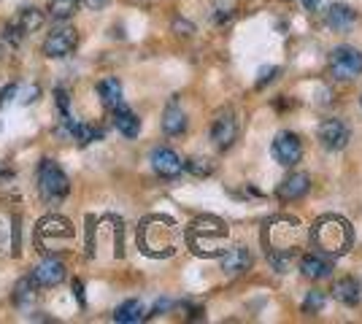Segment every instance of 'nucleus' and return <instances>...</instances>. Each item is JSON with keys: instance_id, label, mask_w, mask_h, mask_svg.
Returning a JSON list of instances; mask_svg holds the SVG:
<instances>
[{"instance_id": "nucleus-1", "label": "nucleus", "mask_w": 362, "mask_h": 324, "mask_svg": "<svg viewBox=\"0 0 362 324\" xmlns=\"http://www.w3.org/2000/svg\"><path fill=\"white\" fill-rule=\"evenodd\" d=\"M308 244V230L303 227L300 219L295 216H273L265 222L262 230V246L268 254V263L279 270L287 273L295 257L300 254V248H305Z\"/></svg>"}, {"instance_id": "nucleus-2", "label": "nucleus", "mask_w": 362, "mask_h": 324, "mask_svg": "<svg viewBox=\"0 0 362 324\" xmlns=\"http://www.w3.org/2000/svg\"><path fill=\"white\" fill-rule=\"evenodd\" d=\"M179 246V227L170 216L154 214L138 224V248L151 260H168Z\"/></svg>"}, {"instance_id": "nucleus-3", "label": "nucleus", "mask_w": 362, "mask_h": 324, "mask_svg": "<svg viewBox=\"0 0 362 324\" xmlns=\"http://www.w3.org/2000/svg\"><path fill=\"white\" fill-rule=\"evenodd\" d=\"M184 238H187V246L192 248V254L203 257V260H211V257H222L225 254L230 227H227L225 219L206 214L189 222Z\"/></svg>"}, {"instance_id": "nucleus-4", "label": "nucleus", "mask_w": 362, "mask_h": 324, "mask_svg": "<svg viewBox=\"0 0 362 324\" xmlns=\"http://www.w3.org/2000/svg\"><path fill=\"white\" fill-rule=\"evenodd\" d=\"M308 241H314V246L327 257H344L354 244V232L344 216L325 214L308 230Z\"/></svg>"}, {"instance_id": "nucleus-5", "label": "nucleus", "mask_w": 362, "mask_h": 324, "mask_svg": "<svg viewBox=\"0 0 362 324\" xmlns=\"http://www.w3.org/2000/svg\"><path fill=\"white\" fill-rule=\"evenodd\" d=\"M38 192L49 203L65 200L71 195V181L54 160H41L38 162Z\"/></svg>"}, {"instance_id": "nucleus-6", "label": "nucleus", "mask_w": 362, "mask_h": 324, "mask_svg": "<svg viewBox=\"0 0 362 324\" xmlns=\"http://www.w3.org/2000/svg\"><path fill=\"white\" fill-rule=\"evenodd\" d=\"M74 238V224L65 216H44L35 227V246L41 254L46 251H57V244Z\"/></svg>"}, {"instance_id": "nucleus-7", "label": "nucleus", "mask_w": 362, "mask_h": 324, "mask_svg": "<svg viewBox=\"0 0 362 324\" xmlns=\"http://www.w3.org/2000/svg\"><path fill=\"white\" fill-rule=\"evenodd\" d=\"M327 71L335 81H354L362 76V52L354 47H338L330 52Z\"/></svg>"}, {"instance_id": "nucleus-8", "label": "nucleus", "mask_w": 362, "mask_h": 324, "mask_svg": "<svg viewBox=\"0 0 362 324\" xmlns=\"http://www.w3.org/2000/svg\"><path fill=\"white\" fill-rule=\"evenodd\" d=\"M78 47V30L71 25H57L54 30L46 35L44 41V54L49 60H62V57H71Z\"/></svg>"}, {"instance_id": "nucleus-9", "label": "nucleus", "mask_w": 362, "mask_h": 324, "mask_svg": "<svg viewBox=\"0 0 362 324\" xmlns=\"http://www.w3.org/2000/svg\"><path fill=\"white\" fill-rule=\"evenodd\" d=\"M235 140H238V119L230 108H222L211 122V143L219 152H225Z\"/></svg>"}, {"instance_id": "nucleus-10", "label": "nucleus", "mask_w": 362, "mask_h": 324, "mask_svg": "<svg viewBox=\"0 0 362 324\" xmlns=\"http://www.w3.org/2000/svg\"><path fill=\"white\" fill-rule=\"evenodd\" d=\"M273 160L279 162V165H284V168H292V165H298L303 160V140L295 136V133H289V130H281L276 138H273Z\"/></svg>"}, {"instance_id": "nucleus-11", "label": "nucleus", "mask_w": 362, "mask_h": 324, "mask_svg": "<svg viewBox=\"0 0 362 324\" xmlns=\"http://www.w3.org/2000/svg\"><path fill=\"white\" fill-rule=\"evenodd\" d=\"M319 140L327 152H341L346 149L349 140H351V130L344 119H325L319 124Z\"/></svg>"}, {"instance_id": "nucleus-12", "label": "nucleus", "mask_w": 362, "mask_h": 324, "mask_svg": "<svg viewBox=\"0 0 362 324\" xmlns=\"http://www.w3.org/2000/svg\"><path fill=\"white\" fill-rule=\"evenodd\" d=\"M149 162H151V170H154L160 179H176V176H181V170H184V160H181L173 149H168V146L154 149L149 157Z\"/></svg>"}, {"instance_id": "nucleus-13", "label": "nucleus", "mask_w": 362, "mask_h": 324, "mask_svg": "<svg viewBox=\"0 0 362 324\" xmlns=\"http://www.w3.org/2000/svg\"><path fill=\"white\" fill-rule=\"evenodd\" d=\"M357 19H360V14L349 3H330L325 8V25L335 32H349L357 25Z\"/></svg>"}, {"instance_id": "nucleus-14", "label": "nucleus", "mask_w": 362, "mask_h": 324, "mask_svg": "<svg viewBox=\"0 0 362 324\" xmlns=\"http://www.w3.org/2000/svg\"><path fill=\"white\" fill-rule=\"evenodd\" d=\"M311 189V176L308 173H289L287 179H281V184L276 186V198L281 203H295L305 198Z\"/></svg>"}, {"instance_id": "nucleus-15", "label": "nucleus", "mask_w": 362, "mask_h": 324, "mask_svg": "<svg viewBox=\"0 0 362 324\" xmlns=\"http://www.w3.org/2000/svg\"><path fill=\"white\" fill-rule=\"evenodd\" d=\"M33 278H35L38 289H52V287H57V284L65 281V265L60 260H54V257H44L41 263L35 265Z\"/></svg>"}, {"instance_id": "nucleus-16", "label": "nucleus", "mask_w": 362, "mask_h": 324, "mask_svg": "<svg viewBox=\"0 0 362 324\" xmlns=\"http://www.w3.org/2000/svg\"><path fill=\"white\" fill-rule=\"evenodd\" d=\"M252 263H255L252 260V251H249V246H243V244L225 248V254H222V270H225L227 276H241V273H246L252 268Z\"/></svg>"}, {"instance_id": "nucleus-17", "label": "nucleus", "mask_w": 362, "mask_h": 324, "mask_svg": "<svg viewBox=\"0 0 362 324\" xmlns=\"http://www.w3.org/2000/svg\"><path fill=\"white\" fill-rule=\"evenodd\" d=\"M111 124L119 130L124 138H138V133H141V119H138V114L130 111L124 103H119L117 108H111Z\"/></svg>"}, {"instance_id": "nucleus-18", "label": "nucleus", "mask_w": 362, "mask_h": 324, "mask_svg": "<svg viewBox=\"0 0 362 324\" xmlns=\"http://www.w3.org/2000/svg\"><path fill=\"white\" fill-rule=\"evenodd\" d=\"M332 297H335L338 303L349 306V308H354V306H360V300H362V284L354 276L338 278V281L332 284Z\"/></svg>"}, {"instance_id": "nucleus-19", "label": "nucleus", "mask_w": 362, "mask_h": 324, "mask_svg": "<svg viewBox=\"0 0 362 324\" xmlns=\"http://www.w3.org/2000/svg\"><path fill=\"white\" fill-rule=\"evenodd\" d=\"M300 273L311 281H319V278H327L332 273V263L327 260V254H303L300 257Z\"/></svg>"}, {"instance_id": "nucleus-20", "label": "nucleus", "mask_w": 362, "mask_h": 324, "mask_svg": "<svg viewBox=\"0 0 362 324\" xmlns=\"http://www.w3.org/2000/svg\"><path fill=\"white\" fill-rule=\"evenodd\" d=\"M184 130H187V114L176 100H170L163 114V133L176 138V136H184Z\"/></svg>"}, {"instance_id": "nucleus-21", "label": "nucleus", "mask_w": 362, "mask_h": 324, "mask_svg": "<svg viewBox=\"0 0 362 324\" xmlns=\"http://www.w3.org/2000/svg\"><path fill=\"white\" fill-rule=\"evenodd\" d=\"M11 300H14L16 308H30L33 303L38 300V284L33 276L19 278L14 284V292H11Z\"/></svg>"}, {"instance_id": "nucleus-22", "label": "nucleus", "mask_w": 362, "mask_h": 324, "mask_svg": "<svg viewBox=\"0 0 362 324\" xmlns=\"http://www.w3.org/2000/svg\"><path fill=\"white\" fill-rule=\"evenodd\" d=\"M98 97H100V103L111 111V108H117L119 103H124L122 100V81L114 76L103 78V81H98Z\"/></svg>"}, {"instance_id": "nucleus-23", "label": "nucleus", "mask_w": 362, "mask_h": 324, "mask_svg": "<svg viewBox=\"0 0 362 324\" xmlns=\"http://www.w3.org/2000/svg\"><path fill=\"white\" fill-rule=\"evenodd\" d=\"M44 19H46V14L41 11V8H22L19 14H16V19H14V25L19 28V32L22 35H30V32H38L41 28H44Z\"/></svg>"}, {"instance_id": "nucleus-24", "label": "nucleus", "mask_w": 362, "mask_h": 324, "mask_svg": "<svg viewBox=\"0 0 362 324\" xmlns=\"http://www.w3.org/2000/svg\"><path fill=\"white\" fill-rule=\"evenodd\" d=\"M146 319V308L141 300H124L119 308L114 311V322L117 324H138Z\"/></svg>"}, {"instance_id": "nucleus-25", "label": "nucleus", "mask_w": 362, "mask_h": 324, "mask_svg": "<svg viewBox=\"0 0 362 324\" xmlns=\"http://www.w3.org/2000/svg\"><path fill=\"white\" fill-rule=\"evenodd\" d=\"M71 136H74L81 146H90V143L103 138V130L95 127V124H84V122H76L74 119V124H71Z\"/></svg>"}, {"instance_id": "nucleus-26", "label": "nucleus", "mask_w": 362, "mask_h": 324, "mask_svg": "<svg viewBox=\"0 0 362 324\" xmlns=\"http://www.w3.org/2000/svg\"><path fill=\"white\" fill-rule=\"evenodd\" d=\"M184 170L192 173L195 179H209V176H214V162L209 157H189L184 162Z\"/></svg>"}, {"instance_id": "nucleus-27", "label": "nucleus", "mask_w": 362, "mask_h": 324, "mask_svg": "<svg viewBox=\"0 0 362 324\" xmlns=\"http://www.w3.org/2000/svg\"><path fill=\"white\" fill-rule=\"evenodd\" d=\"M81 0H49V14L54 19H71L78 11Z\"/></svg>"}, {"instance_id": "nucleus-28", "label": "nucleus", "mask_w": 362, "mask_h": 324, "mask_svg": "<svg viewBox=\"0 0 362 324\" xmlns=\"http://www.w3.org/2000/svg\"><path fill=\"white\" fill-rule=\"evenodd\" d=\"M325 303H327L325 292H319V289H311V292L303 297L300 311H303V313H319V311L325 308Z\"/></svg>"}, {"instance_id": "nucleus-29", "label": "nucleus", "mask_w": 362, "mask_h": 324, "mask_svg": "<svg viewBox=\"0 0 362 324\" xmlns=\"http://www.w3.org/2000/svg\"><path fill=\"white\" fill-rule=\"evenodd\" d=\"M54 103L60 108V114H68V108H71V92L57 87V90H54Z\"/></svg>"}, {"instance_id": "nucleus-30", "label": "nucleus", "mask_w": 362, "mask_h": 324, "mask_svg": "<svg viewBox=\"0 0 362 324\" xmlns=\"http://www.w3.org/2000/svg\"><path fill=\"white\" fill-rule=\"evenodd\" d=\"M16 92H19V87H16L14 81H11V84H6V87L0 90V108L8 106V103H11V100L16 97Z\"/></svg>"}, {"instance_id": "nucleus-31", "label": "nucleus", "mask_w": 362, "mask_h": 324, "mask_svg": "<svg viewBox=\"0 0 362 324\" xmlns=\"http://www.w3.org/2000/svg\"><path fill=\"white\" fill-rule=\"evenodd\" d=\"M38 95H41V87H38V84H30V87L22 92V97H19V100H22V106H30V103H35V100H38Z\"/></svg>"}, {"instance_id": "nucleus-32", "label": "nucleus", "mask_w": 362, "mask_h": 324, "mask_svg": "<svg viewBox=\"0 0 362 324\" xmlns=\"http://www.w3.org/2000/svg\"><path fill=\"white\" fill-rule=\"evenodd\" d=\"M276 73H279V68H262V71H259V78H257V87H265L268 81L276 78Z\"/></svg>"}, {"instance_id": "nucleus-33", "label": "nucleus", "mask_w": 362, "mask_h": 324, "mask_svg": "<svg viewBox=\"0 0 362 324\" xmlns=\"http://www.w3.org/2000/svg\"><path fill=\"white\" fill-rule=\"evenodd\" d=\"M173 30L179 32V35H192V32H195V28H192L187 19H173Z\"/></svg>"}, {"instance_id": "nucleus-34", "label": "nucleus", "mask_w": 362, "mask_h": 324, "mask_svg": "<svg viewBox=\"0 0 362 324\" xmlns=\"http://www.w3.org/2000/svg\"><path fill=\"white\" fill-rule=\"evenodd\" d=\"M81 3H84L90 11H100V8H106L108 6V0H81Z\"/></svg>"}, {"instance_id": "nucleus-35", "label": "nucleus", "mask_w": 362, "mask_h": 324, "mask_svg": "<svg viewBox=\"0 0 362 324\" xmlns=\"http://www.w3.org/2000/svg\"><path fill=\"white\" fill-rule=\"evenodd\" d=\"M19 216L14 219V257H19Z\"/></svg>"}, {"instance_id": "nucleus-36", "label": "nucleus", "mask_w": 362, "mask_h": 324, "mask_svg": "<svg viewBox=\"0 0 362 324\" xmlns=\"http://www.w3.org/2000/svg\"><path fill=\"white\" fill-rule=\"evenodd\" d=\"M74 292H76V300H78V306H84V292H81V281H74Z\"/></svg>"}, {"instance_id": "nucleus-37", "label": "nucleus", "mask_w": 362, "mask_h": 324, "mask_svg": "<svg viewBox=\"0 0 362 324\" xmlns=\"http://www.w3.org/2000/svg\"><path fill=\"white\" fill-rule=\"evenodd\" d=\"M319 3H322V0H303V6H305L308 11H317V8H319Z\"/></svg>"}, {"instance_id": "nucleus-38", "label": "nucleus", "mask_w": 362, "mask_h": 324, "mask_svg": "<svg viewBox=\"0 0 362 324\" xmlns=\"http://www.w3.org/2000/svg\"><path fill=\"white\" fill-rule=\"evenodd\" d=\"M0 57H3V44H0Z\"/></svg>"}]
</instances>
